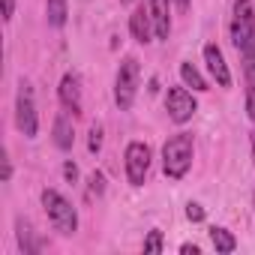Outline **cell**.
I'll list each match as a JSON object with an SVG mask.
<instances>
[{
  "mask_svg": "<svg viewBox=\"0 0 255 255\" xmlns=\"http://www.w3.org/2000/svg\"><path fill=\"white\" fill-rule=\"evenodd\" d=\"M171 3H174L177 9H183V12H186V9H189V3H192V0H171Z\"/></svg>",
  "mask_w": 255,
  "mask_h": 255,
  "instance_id": "cell-26",
  "label": "cell"
},
{
  "mask_svg": "<svg viewBox=\"0 0 255 255\" xmlns=\"http://www.w3.org/2000/svg\"><path fill=\"white\" fill-rule=\"evenodd\" d=\"M210 243H213V249H216V252H222V255H228V252H234V249H237L234 234H231L228 228H222V225H213V228H210Z\"/></svg>",
  "mask_w": 255,
  "mask_h": 255,
  "instance_id": "cell-15",
  "label": "cell"
},
{
  "mask_svg": "<svg viewBox=\"0 0 255 255\" xmlns=\"http://www.w3.org/2000/svg\"><path fill=\"white\" fill-rule=\"evenodd\" d=\"M192 135L189 132H177L162 144V171L168 180H183L189 165H192Z\"/></svg>",
  "mask_w": 255,
  "mask_h": 255,
  "instance_id": "cell-1",
  "label": "cell"
},
{
  "mask_svg": "<svg viewBox=\"0 0 255 255\" xmlns=\"http://www.w3.org/2000/svg\"><path fill=\"white\" fill-rule=\"evenodd\" d=\"M186 219H189V222H201V219H204V207H201L198 201H189V204H186Z\"/></svg>",
  "mask_w": 255,
  "mask_h": 255,
  "instance_id": "cell-21",
  "label": "cell"
},
{
  "mask_svg": "<svg viewBox=\"0 0 255 255\" xmlns=\"http://www.w3.org/2000/svg\"><path fill=\"white\" fill-rule=\"evenodd\" d=\"M69 18V0H45V21L48 27H63Z\"/></svg>",
  "mask_w": 255,
  "mask_h": 255,
  "instance_id": "cell-14",
  "label": "cell"
},
{
  "mask_svg": "<svg viewBox=\"0 0 255 255\" xmlns=\"http://www.w3.org/2000/svg\"><path fill=\"white\" fill-rule=\"evenodd\" d=\"M120 3H123V6H129V3H132V0H120Z\"/></svg>",
  "mask_w": 255,
  "mask_h": 255,
  "instance_id": "cell-27",
  "label": "cell"
},
{
  "mask_svg": "<svg viewBox=\"0 0 255 255\" xmlns=\"http://www.w3.org/2000/svg\"><path fill=\"white\" fill-rule=\"evenodd\" d=\"M54 144L60 150H72V144H75V129H72V123H69L66 114L54 117Z\"/></svg>",
  "mask_w": 255,
  "mask_h": 255,
  "instance_id": "cell-13",
  "label": "cell"
},
{
  "mask_svg": "<svg viewBox=\"0 0 255 255\" xmlns=\"http://www.w3.org/2000/svg\"><path fill=\"white\" fill-rule=\"evenodd\" d=\"M252 123H255V117H252Z\"/></svg>",
  "mask_w": 255,
  "mask_h": 255,
  "instance_id": "cell-29",
  "label": "cell"
},
{
  "mask_svg": "<svg viewBox=\"0 0 255 255\" xmlns=\"http://www.w3.org/2000/svg\"><path fill=\"white\" fill-rule=\"evenodd\" d=\"M180 81L186 84V87H192L195 93H204V90H210L207 87V81H204V75L192 66V63H180Z\"/></svg>",
  "mask_w": 255,
  "mask_h": 255,
  "instance_id": "cell-16",
  "label": "cell"
},
{
  "mask_svg": "<svg viewBox=\"0 0 255 255\" xmlns=\"http://www.w3.org/2000/svg\"><path fill=\"white\" fill-rule=\"evenodd\" d=\"M228 33H231V45L237 51H243L255 39V6H252V0H234Z\"/></svg>",
  "mask_w": 255,
  "mask_h": 255,
  "instance_id": "cell-4",
  "label": "cell"
},
{
  "mask_svg": "<svg viewBox=\"0 0 255 255\" xmlns=\"http://www.w3.org/2000/svg\"><path fill=\"white\" fill-rule=\"evenodd\" d=\"M15 228H18V246H21V252H24V255L39 252V240H33V228H30V222L18 219V222H15Z\"/></svg>",
  "mask_w": 255,
  "mask_h": 255,
  "instance_id": "cell-17",
  "label": "cell"
},
{
  "mask_svg": "<svg viewBox=\"0 0 255 255\" xmlns=\"http://www.w3.org/2000/svg\"><path fill=\"white\" fill-rule=\"evenodd\" d=\"M63 177H66L69 183H75V180H78V165H75L72 159H66V162H63Z\"/></svg>",
  "mask_w": 255,
  "mask_h": 255,
  "instance_id": "cell-22",
  "label": "cell"
},
{
  "mask_svg": "<svg viewBox=\"0 0 255 255\" xmlns=\"http://www.w3.org/2000/svg\"><path fill=\"white\" fill-rule=\"evenodd\" d=\"M57 96H60V105H63L72 117H78V114L84 111V102H81V75H78V72H66V75L60 78Z\"/></svg>",
  "mask_w": 255,
  "mask_h": 255,
  "instance_id": "cell-8",
  "label": "cell"
},
{
  "mask_svg": "<svg viewBox=\"0 0 255 255\" xmlns=\"http://www.w3.org/2000/svg\"><path fill=\"white\" fill-rule=\"evenodd\" d=\"M123 159H126V180L132 186H141L147 171H150V147L144 141H129Z\"/></svg>",
  "mask_w": 255,
  "mask_h": 255,
  "instance_id": "cell-6",
  "label": "cell"
},
{
  "mask_svg": "<svg viewBox=\"0 0 255 255\" xmlns=\"http://www.w3.org/2000/svg\"><path fill=\"white\" fill-rule=\"evenodd\" d=\"M147 9H150V18H153L156 39H168V33H171V9H168V0H147Z\"/></svg>",
  "mask_w": 255,
  "mask_h": 255,
  "instance_id": "cell-12",
  "label": "cell"
},
{
  "mask_svg": "<svg viewBox=\"0 0 255 255\" xmlns=\"http://www.w3.org/2000/svg\"><path fill=\"white\" fill-rule=\"evenodd\" d=\"M165 111H168V117L174 123H189L195 117V111H198V102L186 90V84L183 87H168L165 90Z\"/></svg>",
  "mask_w": 255,
  "mask_h": 255,
  "instance_id": "cell-7",
  "label": "cell"
},
{
  "mask_svg": "<svg viewBox=\"0 0 255 255\" xmlns=\"http://www.w3.org/2000/svg\"><path fill=\"white\" fill-rule=\"evenodd\" d=\"M87 183H90V186H87V195H90V198H93V195H102V192H105V177H102L99 171H93Z\"/></svg>",
  "mask_w": 255,
  "mask_h": 255,
  "instance_id": "cell-19",
  "label": "cell"
},
{
  "mask_svg": "<svg viewBox=\"0 0 255 255\" xmlns=\"http://www.w3.org/2000/svg\"><path fill=\"white\" fill-rule=\"evenodd\" d=\"M87 150H90V153H99V150H102V126H99V123H93V126H90V141H87Z\"/></svg>",
  "mask_w": 255,
  "mask_h": 255,
  "instance_id": "cell-18",
  "label": "cell"
},
{
  "mask_svg": "<svg viewBox=\"0 0 255 255\" xmlns=\"http://www.w3.org/2000/svg\"><path fill=\"white\" fill-rule=\"evenodd\" d=\"M204 63H207V72L213 75V81L219 87H231V69L225 63V54L216 42H207L204 45Z\"/></svg>",
  "mask_w": 255,
  "mask_h": 255,
  "instance_id": "cell-9",
  "label": "cell"
},
{
  "mask_svg": "<svg viewBox=\"0 0 255 255\" xmlns=\"http://www.w3.org/2000/svg\"><path fill=\"white\" fill-rule=\"evenodd\" d=\"M3 180H12V162H9V156H3Z\"/></svg>",
  "mask_w": 255,
  "mask_h": 255,
  "instance_id": "cell-24",
  "label": "cell"
},
{
  "mask_svg": "<svg viewBox=\"0 0 255 255\" xmlns=\"http://www.w3.org/2000/svg\"><path fill=\"white\" fill-rule=\"evenodd\" d=\"M252 207H255V192H252Z\"/></svg>",
  "mask_w": 255,
  "mask_h": 255,
  "instance_id": "cell-28",
  "label": "cell"
},
{
  "mask_svg": "<svg viewBox=\"0 0 255 255\" xmlns=\"http://www.w3.org/2000/svg\"><path fill=\"white\" fill-rule=\"evenodd\" d=\"M129 33H132V39L135 42H141V45H147L156 33H153V18H150V9L147 6H135L132 9V15H129Z\"/></svg>",
  "mask_w": 255,
  "mask_h": 255,
  "instance_id": "cell-10",
  "label": "cell"
},
{
  "mask_svg": "<svg viewBox=\"0 0 255 255\" xmlns=\"http://www.w3.org/2000/svg\"><path fill=\"white\" fill-rule=\"evenodd\" d=\"M138 81H141V66L132 54H126L117 66V75H114V102H117L120 111H129L135 105Z\"/></svg>",
  "mask_w": 255,
  "mask_h": 255,
  "instance_id": "cell-3",
  "label": "cell"
},
{
  "mask_svg": "<svg viewBox=\"0 0 255 255\" xmlns=\"http://www.w3.org/2000/svg\"><path fill=\"white\" fill-rule=\"evenodd\" d=\"M180 252H183V255H198V246H195V243H183Z\"/></svg>",
  "mask_w": 255,
  "mask_h": 255,
  "instance_id": "cell-25",
  "label": "cell"
},
{
  "mask_svg": "<svg viewBox=\"0 0 255 255\" xmlns=\"http://www.w3.org/2000/svg\"><path fill=\"white\" fill-rule=\"evenodd\" d=\"M42 207H45V216H48V222H51V228L54 231H60V234H75L78 231V210L72 207V201L66 198V195H60L57 189H42Z\"/></svg>",
  "mask_w": 255,
  "mask_h": 255,
  "instance_id": "cell-2",
  "label": "cell"
},
{
  "mask_svg": "<svg viewBox=\"0 0 255 255\" xmlns=\"http://www.w3.org/2000/svg\"><path fill=\"white\" fill-rule=\"evenodd\" d=\"M12 15H15V0H3V18L12 21Z\"/></svg>",
  "mask_w": 255,
  "mask_h": 255,
  "instance_id": "cell-23",
  "label": "cell"
},
{
  "mask_svg": "<svg viewBox=\"0 0 255 255\" xmlns=\"http://www.w3.org/2000/svg\"><path fill=\"white\" fill-rule=\"evenodd\" d=\"M243 57V75H246V108L249 117H255V39L240 51Z\"/></svg>",
  "mask_w": 255,
  "mask_h": 255,
  "instance_id": "cell-11",
  "label": "cell"
},
{
  "mask_svg": "<svg viewBox=\"0 0 255 255\" xmlns=\"http://www.w3.org/2000/svg\"><path fill=\"white\" fill-rule=\"evenodd\" d=\"M144 252H150V255L162 252V231H150V234H147V240H144Z\"/></svg>",
  "mask_w": 255,
  "mask_h": 255,
  "instance_id": "cell-20",
  "label": "cell"
},
{
  "mask_svg": "<svg viewBox=\"0 0 255 255\" xmlns=\"http://www.w3.org/2000/svg\"><path fill=\"white\" fill-rule=\"evenodd\" d=\"M15 126L24 138H36L39 132V114H36V99H33V87L27 81L18 84L15 93Z\"/></svg>",
  "mask_w": 255,
  "mask_h": 255,
  "instance_id": "cell-5",
  "label": "cell"
}]
</instances>
